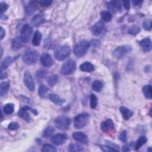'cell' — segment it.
I'll use <instances>...</instances> for the list:
<instances>
[{
  "mask_svg": "<svg viewBox=\"0 0 152 152\" xmlns=\"http://www.w3.org/2000/svg\"><path fill=\"white\" fill-rule=\"evenodd\" d=\"M39 54L36 50L29 49L27 50L23 56V62L28 65L36 64L39 60Z\"/></svg>",
  "mask_w": 152,
  "mask_h": 152,
  "instance_id": "obj_1",
  "label": "cell"
},
{
  "mask_svg": "<svg viewBox=\"0 0 152 152\" xmlns=\"http://www.w3.org/2000/svg\"><path fill=\"white\" fill-rule=\"evenodd\" d=\"M90 46V43L87 40H80L75 45L74 48V54L79 58L82 57L86 54Z\"/></svg>",
  "mask_w": 152,
  "mask_h": 152,
  "instance_id": "obj_2",
  "label": "cell"
},
{
  "mask_svg": "<svg viewBox=\"0 0 152 152\" xmlns=\"http://www.w3.org/2000/svg\"><path fill=\"white\" fill-rule=\"evenodd\" d=\"M71 54V49L67 45L58 46L55 51L54 57L58 61H63L68 58Z\"/></svg>",
  "mask_w": 152,
  "mask_h": 152,
  "instance_id": "obj_3",
  "label": "cell"
},
{
  "mask_svg": "<svg viewBox=\"0 0 152 152\" xmlns=\"http://www.w3.org/2000/svg\"><path fill=\"white\" fill-rule=\"evenodd\" d=\"M89 120V115L87 114H80L74 117V125L75 129H82L87 125Z\"/></svg>",
  "mask_w": 152,
  "mask_h": 152,
  "instance_id": "obj_4",
  "label": "cell"
},
{
  "mask_svg": "<svg viewBox=\"0 0 152 152\" xmlns=\"http://www.w3.org/2000/svg\"><path fill=\"white\" fill-rule=\"evenodd\" d=\"M71 119L66 116H60L56 118L55 124L56 127L60 130L65 131L69 129Z\"/></svg>",
  "mask_w": 152,
  "mask_h": 152,
  "instance_id": "obj_5",
  "label": "cell"
},
{
  "mask_svg": "<svg viewBox=\"0 0 152 152\" xmlns=\"http://www.w3.org/2000/svg\"><path fill=\"white\" fill-rule=\"evenodd\" d=\"M76 68V64L74 60H68L61 67V73L63 75H70L72 74Z\"/></svg>",
  "mask_w": 152,
  "mask_h": 152,
  "instance_id": "obj_6",
  "label": "cell"
},
{
  "mask_svg": "<svg viewBox=\"0 0 152 152\" xmlns=\"http://www.w3.org/2000/svg\"><path fill=\"white\" fill-rule=\"evenodd\" d=\"M33 33V29L28 24H25L21 29L20 32V39L23 42L30 41Z\"/></svg>",
  "mask_w": 152,
  "mask_h": 152,
  "instance_id": "obj_7",
  "label": "cell"
},
{
  "mask_svg": "<svg viewBox=\"0 0 152 152\" xmlns=\"http://www.w3.org/2000/svg\"><path fill=\"white\" fill-rule=\"evenodd\" d=\"M130 49L131 50L130 47L127 46H120L114 50L112 55L117 60L122 59L125 55L130 51Z\"/></svg>",
  "mask_w": 152,
  "mask_h": 152,
  "instance_id": "obj_8",
  "label": "cell"
},
{
  "mask_svg": "<svg viewBox=\"0 0 152 152\" xmlns=\"http://www.w3.org/2000/svg\"><path fill=\"white\" fill-rule=\"evenodd\" d=\"M23 80L25 86L31 92L35 90V83L33 80V79L30 72L26 71L24 74Z\"/></svg>",
  "mask_w": 152,
  "mask_h": 152,
  "instance_id": "obj_9",
  "label": "cell"
},
{
  "mask_svg": "<svg viewBox=\"0 0 152 152\" xmlns=\"http://www.w3.org/2000/svg\"><path fill=\"white\" fill-rule=\"evenodd\" d=\"M68 139V137L66 134H57L53 136L50 139L51 141L56 146H60L65 143Z\"/></svg>",
  "mask_w": 152,
  "mask_h": 152,
  "instance_id": "obj_10",
  "label": "cell"
},
{
  "mask_svg": "<svg viewBox=\"0 0 152 152\" xmlns=\"http://www.w3.org/2000/svg\"><path fill=\"white\" fill-rule=\"evenodd\" d=\"M32 109H32L31 108H30L28 106H25V107L21 108L18 111V116L19 117L23 118L25 121H26L27 122H31V116L28 112H29V111H31Z\"/></svg>",
  "mask_w": 152,
  "mask_h": 152,
  "instance_id": "obj_11",
  "label": "cell"
},
{
  "mask_svg": "<svg viewBox=\"0 0 152 152\" xmlns=\"http://www.w3.org/2000/svg\"><path fill=\"white\" fill-rule=\"evenodd\" d=\"M41 64L45 67H50L54 64V60L49 54H43L40 57Z\"/></svg>",
  "mask_w": 152,
  "mask_h": 152,
  "instance_id": "obj_12",
  "label": "cell"
},
{
  "mask_svg": "<svg viewBox=\"0 0 152 152\" xmlns=\"http://www.w3.org/2000/svg\"><path fill=\"white\" fill-rule=\"evenodd\" d=\"M101 130L104 133H107L110 130H112L114 128V123L111 119H108L105 122L101 124Z\"/></svg>",
  "mask_w": 152,
  "mask_h": 152,
  "instance_id": "obj_13",
  "label": "cell"
},
{
  "mask_svg": "<svg viewBox=\"0 0 152 152\" xmlns=\"http://www.w3.org/2000/svg\"><path fill=\"white\" fill-rule=\"evenodd\" d=\"M105 28V24L104 22L99 21L96 23L92 28V33L94 35H98L102 32Z\"/></svg>",
  "mask_w": 152,
  "mask_h": 152,
  "instance_id": "obj_14",
  "label": "cell"
},
{
  "mask_svg": "<svg viewBox=\"0 0 152 152\" xmlns=\"http://www.w3.org/2000/svg\"><path fill=\"white\" fill-rule=\"evenodd\" d=\"M74 140L80 143H87L88 141V137L86 134L82 132H75L72 134Z\"/></svg>",
  "mask_w": 152,
  "mask_h": 152,
  "instance_id": "obj_15",
  "label": "cell"
},
{
  "mask_svg": "<svg viewBox=\"0 0 152 152\" xmlns=\"http://www.w3.org/2000/svg\"><path fill=\"white\" fill-rule=\"evenodd\" d=\"M139 43L144 52H148L151 49V42L148 38L143 39L139 42Z\"/></svg>",
  "mask_w": 152,
  "mask_h": 152,
  "instance_id": "obj_16",
  "label": "cell"
},
{
  "mask_svg": "<svg viewBox=\"0 0 152 152\" xmlns=\"http://www.w3.org/2000/svg\"><path fill=\"white\" fill-rule=\"evenodd\" d=\"M38 2L36 1H32L26 7V12L28 16L33 14L36 10Z\"/></svg>",
  "mask_w": 152,
  "mask_h": 152,
  "instance_id": "obj_17",
  "label": "cell"
},
{
  "mask_svg": "<svg viewBox=\"0 0 152 152\" xmlns=\"http://www.w3.org/2000/svg\"><path fill=\"white\" fill-rule=\"evenodd\" d=\"M45 17L43 14H37L35 16L33 17V18L32 20V24L33 26L35 27H39L42 24H43L45 22Z\"/></svg>",
  "mask_w": 152,
  "mask_h": 152,
  "instance_id": "obj_18",
  "label": "cell"
},
{
  "mask_svg": "<svg viewBox=\"0 0 152 152\" xmlns=\"http://www.w3.org/2000/svg\"><path fill=\"white\" fill-rule=\"evenodd\" d=\"M119 109L122 114V118L125 120H129L133 115V112L131 111H130L129 109L126 108V107H121Z\"/></svg>",
  "mask_w": 152,
  "mask_h": 152,
  "instance_id": "obj_19",
  "label": "cell"
},
{
  "mask_svg": "<svg viewBox=\"0 0 152 152\" xmlns=\"http://www.w3.org/2000/svg\"><path fill=\"white\" fill-rule=\"evenodd\" d=\"M49 98L50 100V101H52L53 103H54L58 105H62L65 102L64 99L61 98L59 96H58L57 94H49Z\"/></svg>",
  "mask_w": 152,
  "mask_h": 152,
  "instance_id": "obj_20",
  "label": "cell"
},
{
  "mask_svg": "<svg viewBox=\"0 0 152 152\" xmlns=\"http://www.w3.org/2000/svg\"><path fill=\"white\" fill-rule=\"evenodd\" d=\"M94 65L89 62H85L80 66V69L83 72H92L94 70Z\"/></svg>",
  "mask_w": 152,
  "mask_h": 152,
  "instance_id": "obj_21",
  "label": "cell"
},
{
  "mask_svg": "<svg viewBox=\"0 0 152 152\" xmlns=\"http://www.w3.org/2000/svg\"><path fill=\"white\" fill-rule=\"evenodd\" d=\"M92 89L94 90L96 92H100L102 91L103 87H104V84L103 83L98 80H94L92 85Z\"/></svg>",
  "mask_w": 152,
  "mask_h": 152,
  "instance_id": "obj_22",
  "label": "cell"
},
{
  "mask_svg": "<svg viewBox=\"0 0 152 152\" xmlns=\"http://www.w3.org/2000/svg\"><path fill=\"white\" fill-rule=\"evenodd\" d=\"M108 8L112 10H114V9H116L118 11H121V1H112L109 2L108 5Z\"/></svg>",
  "mask_w": 152,
  "mask_h": 152,
  "instance_id": "obj_23",
  "label": "cell"
},
{
  "mask_svg": "<svg viewBox=\"0 0 152 152\" xmlns=\"http://www.w3.org/2000/svg\"><path fill=\"white\" fill-rule=\"evenodd\" d=\"M21 42L22 40H21L20 38H19L18 37H17L14 38L12 40V43H11V48L13 50H17L19 49L21 46Z\"/></svg>",
  "mask_w": 152,
  "mask_h": 152,
  "instance_id": "obj_24",
  "label": "cell"
},
{
  "mask_svg": "<svg viewBox=\"0 0 152 152\" xmlns=\"http://www.w3.org/2000/svg\"><path fill=\"white\" fill-rule=\"evenodd\" d=\"M10 88V83L9 82H3L0 86V94L3 97L8 92Z\"/></svg>",
  "mask_w": 152,
  "mask_h": 152,
  "instance_id": "obj_25",
  "label": "cell"
},
{
  "mask_svg": "<svg viewBox=\"0 0 152 152\" xmlns=\"http://www.w3.org/2000/svg\"><path fill=\"white\" fill-rule=\"evenodd\" d=\"M42 40V34L38 31H36L32 39V44L35 46L39 45Z\"/></svg>",
  "mask_w": 152,
  "mask_h": 152,
  "instance_id": "obj_26",
  "label": "cell"
},
{
  "mask_svg": "<svg viewBox=\"0 0 152 152\" xmlns=\"http://www.w3.org/2000/svg\"><path fill=\"white\" fill-rule=\"evenodd\" d=\"M151 86L150 85H146L144 86L143 89L142 91L144 95V96L148 99H151Z\"/></svg>",
  "mask_w": 152,
  "mask_h": 152,
  "instance_id": "obj_27",
  "label": "cell"
},
{
  "mask_svg": "<svg viewBox=\"0 0 152 152\" xmlns=\"http://www.w3.org/2000/svg\"><path fill=\"white\" fill-rule=\"evenodd\" d=\"M68 151H83L85 150L82 146L79 144H71L68 147Z\"/></svg>",
  "mask_w": 152,
  "mask_h": 152,
  "instance_id": "obj_28",
  "label": "cell"
},
{
  "mask_svg": "<svg viewBox=\"0 0 152 152\" xmlns=\"http://www.w3.org/2000/svg\"><path fill=\"white\" fill-rule=\"evenodd\" d=\"M59 77L58 75L54 74L53 75H50L48 78L47 83L50 86H54L58 81Z\"/></svg>",
  "mask_w": 152,
  "mask_h": 152,
  "instance_id": "obj_29",
  "label": "cell"
},
{
  "mask_svg": "<svg viewBox=\"0 0 152 152\" xmlns=\"http://www.w3.org/2000/svg\"><path fill=\"white\" fill-rule=\"evenodd\" d=\"M100 14L102 19L105 22H109L112 18V14L109 11H103Z\"/></svg>",
  "mask_w": 152,
  "mask_h": 152,
  "instance_id": "obj_30",
  "label": "cell"
},
{
  "mask_svg": "<svg viewBox=\"0 0 152 152\" xmlns=\"http://www.w3.org/2000/svg\"><path fill=\"white\" fill-rule=\"evenodd\" d=\"M48 90V88L45 85H42L39 89V95L42 98H45L47 96Z\"/></svg>",
  "mask_w": 152,
  "mask_h": 152,
  "instance_id": "obj_31",
  "label": "cell"
},
{
  "mask_svg": "<svg viewBox=\"0 0 152 152\" xmlns=\"http://www.w3.org/2000/svg\"><path fill=\"white\" fill-rule=\"evenodd\" d=\"M14 109V105L11 103L6 104L3 108L4 112L7 115L11 114L13 112Z\"/></svg>",
  "mask_w": 152,
  "mask_h": 152,
  "instance_id": "obj_32",
  "label": "cell"
},
{
  "mask_svg": "<svg viewBox=\"0 0 152 152\" xmlns=\"http://www.w3.org/2000/svg\"><path fill=\"white\" fill-rule=\"evenodd\" d=\"M147 141V139L146 136H141L139 137V140H137L136 145H135V148L136 150L140 148V147L143 146Z\"/></svg>",
  "mask_w": 152,
  "mask_h": 152,
  "instance_id": "obj_33",
  "label": "cell"
},
{
  "mask_svg": "<svg viewBox=\"0 0 152 152\" xmlns=\"http://www.w3.org/2000/svg\"><path fill=\"white\" fill-rule=\"evenodd\" d=\"M41 150L42 151H51L55 152L57 151V149L53 146L49 144H45L43 145Z\"/></svg>",
  "mask_w": 152,
  "mask_h": 152,
  "instance_id": "obj_34",
  "label": "cell"
},
{
  "mask_svg": "<svg viewBox=\"0 0 152 152\" xmlns=\"http://www.w3.org/2000/svg\"><path fill=\"white\" fill-rule=\"evenodd\" d=\"M97 104H98L97 97L94 94H92L90 95V107L92 109H95L97 106Z\"/></svg>",
  "mask_w": 152,
  "mask_h": 152,
  "instance_id": "obj_35",
  "label": "cell"
},
{
  "mask_svg": "<svg viewBox=\"0 0 152 152\" xmlns=\"http://www.w3.org/2000/svg\"><path fill=\"white\" fill-rule=\"evenodd\" d=\"M55 131V129L52 126H48L44 131L43 136L44 137H49L51 136Z\"/></svg>",
  "mask_w": 152,
  "mask_h": 152,
  "instance_id": "obj_36",
  "label": "cell"
},
{
  "mask_svg": "<svg viewBox=\"0 0 152 152\" xmlns=\"http://www.w3.org/2000/svg\"><path fill=\"white\" fill-rule=\"evenodd\" d=\"M14 59L12 58L11 57H7L3 61L2 66L4 69L7 68L13 62Z\"/></svg>",
  "mask_w": 152,
  "mask_h": 152,
  "instance_id": "obj_37",
  "label": "cell"
},
{
  "mask_svg": "<svg viewBox=\"0 0 152 152\" xmlns=\"http://www.w3.org/2000/svg\"><path fill=\"white\" fill-rule=\"evenodd\" d=\"M140 31V29L139 26H131L128 31V33L130 35H136L137 33H139Z\"/></svg>",
  "mask_w": 152,
  "mask_h": 152,
  "instance_id": "obj_38",
  "label": "cell"
},
{
  "mask_svg": "<svg viewBox=\"0 0 152 152\" xmlns=\"http://www.w3.org/2000/svg\"><path fill=\"white\" fill-rule=\"evenodd\" d=\"M55 44L52 39H50V38H46V40H45V44L44 46L46 49H50L53 48Z\"/></svg>",
  "mask_w": 152,
  "mask_h": 152,
  "instance_id": "obj_39",
  "label": "cell"
},
{
  "mask_svg": "<svg viewBox=\"0 0 152 152\" xmlns=\"http://www.w3.org/2000/svg\"><path fill=\"white\" fill-rule=\"evenodd\" d=\"M143 28L146 31H151V22L150 19H146L143 21Z\"/></svg>",
  "mask_w": 152,
  "mask_h": 152,
  "instance_id": "obj_40",
  "label": "cell"
},
{
  "mask_svg": "<svg viewBox=\"0 0 152 152\" xmlns=\"http://www.w3.org/2000/svg\"><path fill=\"white\" fill-rule=\"evenodd\" d=\"M100 148L102 149L105 152H113V151H118V150L116 149L115 148H113L112 147H109V146H102L100 145Z\"/></svg>",
  "mask_w": 152,
  "mask_h": 152,
  "instance_id": "obj_41",
  "label": "cell"
},
{
  "mask_svg": "<svg viewBox=\"0 0 152 152\" xmlns=\"http://www.w3.org/2000/svg\"><path fill=\"white\" fill-rule=\"evenodd\" d=\"M20 125L19 124L16 122H11L9 125H8V129L11 131L17 130L19 129Z\"/></svg>",
  "mask_w": 152,
  "mask_h": 152,
  "instance_id": "obj_42",
  "label": "cell"
},
{
  "mask_svg": "<svg viewBox=\"0 0 152 152\" xmlns=\"http://www.w3.org/2000/svg\"><path fill=\"white\" fill-rule=\"evenodd\" d=\"M53 3V1L51 0H42L40 1V5L42 7H46L49 6Z\"/></svg>",
  "mask_w": 152,
  "mask_h": 152,
  "instance_id": "obj_43",
  "label": "cell"
},
{
  "mask_svg": "<svg viewBox=\"0 0 152 152\" xmlns=\"http://www.w3.org/2000/svg\"><path fill=\"white\" fill-rule=\"evenodd\" d=\"M126 136H127V131L125 130L121 133V134L119 136V139L121 141L125 143L126 141V140H127V139H126Z\"/></svg>",
  "mask_w": 152,
  "mask_h": 152,
  "instance_id": "obj_44",
  "label": "cell"
},
{
  "mask_svg": "<svg viewBox=\"0 0 152 152\" xmlns=\"http://www.w3.org/2000/svg\"><path fill=\"white\" fill-rule=\"evenodd\" d=\"M47 72H46L45 70H40L38 71L36 75H37V77H38L39 78H44L46 75Z\"/></svg>",
  "mask_w": 152,
  "mask_h": 152,
  "instance_id": "obj_45",
  "label": "cell"
},
{
  "mask_svg": "<svg viewBox=\"0 0 152 152\" xmlns=\"http://www.w3.org/2000/svg\"><path fill=\"white\" fill-rule=\"evenodd\" d=\"M8 9V5L2 2L1 3V9H0V11H1V14H3L4 13H5Z\"/></svg>",
  "mask_w": 152,
  "mask_h": 152,
  "instance_id": "obj_46",
  "label": "cell"
},
{
  "mask_svg": "<svg viewBox=\"0 0 152 152\" xmlns=\"http://www.w3.org/2000/svg\"><path fill=\"white\" fill-rule=\"evenodd\" d=\"M132 147V142L129 143V144H125L122 148V151H130V148Z\"/></svg>",
  "mask_w": 152,
  "mask_h": 152,
  "instance_id": "obj_47",
  "label": "cell"
},
{
  "mask_svg": "<svg viewBox=\"0 0 152 152\" xmlns=\"http://www.w3.org/2000/svg\"><path fill=\"white\" fill-rule=\"evenodd\" d=\"M90 43L93 47H97L100 45V40L98 39H93Z\"/></svg>",
  "mask_w": 152,
  "mask_h": 152,
  "instance_id": "obj_48",
  "label": "cell"
},
{
  "mask_svg": "<svg viewBox=\"0 0 152 152\" xmlns=\"http://www.w3.org/2000/svg\"><path fill=\"white\" fill-rule=\"evenodd\" d=\"M122 4L125 9L129 10L130 8V2L129 1H123Z\"/></svg>",
  "mask_w": 152,
  "mask_h": 152,
  "instance_id": "obj_49",
  "label": "cell"
},
{
  "mask_svg": "<svg viewBox=\"0 0 152 152\" xmlns=\"http://www.w3.org/2000/svg\"><path fill=\"white\" fill-rule=\"evenodd\" d=\"M132 3H133L134 6H138L141 5V4H143V1H137V0H135V1H133Z\"/></svg>",
  "mask_w": 152,
  "mask_h": 152,
  "instance_id": "obj_50",
  "label": "cell"
},
{
  "mask_svg": "<svg viewBox=\"0 0 152 152\" xmlns=\"http://www.w3.org/2000/svg\"><path fill=\"white\" fill-rule=\"evenodd\" d=\"M5 36V31L2 27H1V39L2 40Z\"/></svg>",
  "mask_w": 152,
  "mask_h": 152,
  "instance_id": "obj_51",
  "label": "cell"
},
{
  "mask_svg": "<svg viewBox=\"0 0 152 152\" xmlns=\"http://www.w3.org/2000/svg\"><path fill=\"white\" fill-rule=\"evenodd\" d=\"M7 74L4 72H3L2 70H1V80H3V79H5V78H6L7 77Z\"/></svg>",
  "mask_w": 152,
  "mask_h": 152,
  "instance_id": "obj_52",
  "label": "cell"
}]
</instances>
